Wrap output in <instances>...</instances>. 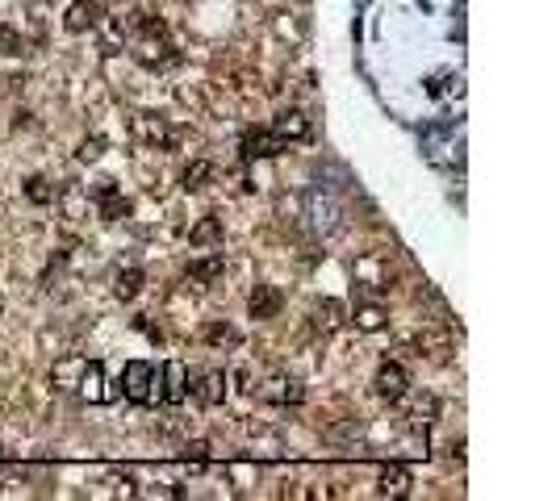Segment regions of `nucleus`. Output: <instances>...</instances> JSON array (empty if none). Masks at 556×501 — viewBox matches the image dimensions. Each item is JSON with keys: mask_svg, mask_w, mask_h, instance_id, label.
Returning <instances> with one entry per match:
<instances>
[{"mask_svg": "<svg viewBox=\"0 0 556 501\" xmlns=\"http://www.w3.org/2000/svg\"><path fill=\"white\" fill-rule=\"evenodd\" d=\"M222 268H226L222 247H214L210 255H201V259H193V264H189V280H193V284H214V280L222 276Z\"/></svg>", "mask_w": 556, "mask_h": 501, "instance_id": "dca6fc26", "label": "nucleus"}, {"mask_svg": "<svg viewBox=\"0 0 556 501\" xmlns=\"http://www.w3.org/2000/svg\"><path fill=\"white\" fill-rule=\"evenodd\" d=\"M0 55H9V59L26 55V42H21V34L9 30V26H0Z\"/></svg>", "mask_w": 556, "mask_h": 501, "instance_id": "a878e982", "label": "nucleus"}, {"mask_svg": "<svg viewBox=\"0 0 556 501\" xmlns=\"http://www.w3.org/2000/svg\"><path fill=\"white\" fill-rule=\"evenodd\" d=\"M80 368H84V360H80V355H72V360H63V364H55L51 380H55L59 389H72V376L80 380Z\"/></svg>", "mask_w": 556, "mask_h": 501, "instance_id": "b1692460", "label": "nucleus"}, {"mask_svg": "<svg viewBox=\"0 0 556 501\" xmlns=\"http://www.w3.org/2000/svg\"><path fill=\"white\" fill-rule=\"evenodd\" d=\"M281 309H285V293L276 289V284H256V293L247 301V314L256 322H268V318L281 314Z\"/></svg>", "mask_w": 556, "mask_h": 501, "instance_id": "1a4fd4ad", "label": "nucleus"}, {"mask_svg": "<svg viewBox=\"0 0 556 501\" xmlns=\"http://www.w3.org/2000/svg\"><path fill=\"white\" fill-rule=\"evenodd\" d=\"M285 151V138H276L272 130H247L243 134V159H272Z\"/></svg>", "mask_w": 556, "mask_h": 501, "instance_id": "ddd939ff", "label": "nucleus"}, {"mask_svg": "<svg viewBox=\"0 0 556 501\" xmlns=\"http://www.w3.org/2000/svg\"><path fill=\"white\" fill-rule=\"evenodd\" d=\"M435 410H439V401L427 393V397L414 401V414H410V418H414V422H431V414H435Z\"/></svg>", "mask_w": 556, "mask_h": 501, "instance_id": "cd10ccee", "label": "nucleus"}, {"mask_svg": "<svg viewBox=\"0 0 556 501\" xmlns=\"http://www.w3.org/2000/svg\"><path fill=\"white\" fill-rule=\"evenodd\" d=\"M205 343H210V347H222V343L235 347L239 343V330L226 326V322H214V326H205Z\"/></svg>", "mask_w": 556, "mask_h": 501, "instance_id": "393cba45", "label": "nucleus"}, {"mask_svg": "<svg viewBox=\"0 0 556 501\" xmlns=\"http://www.w3.org/2000/svg\"><path fill=\"white\" fill-rule=\"evenodd\" d=\"M101 17H105V9L97 5V0H72L67 13H63V30L67 34H88V30L101 26Z\"/></svg>", "mask_w": 556, "mask_h": 501, "instance_id": "0eeeda50", "label": "nucleus"}, {"mask_svg": "<svg viewBox=\"0 0 556 501\" xmlns=\"http://www.w3.org/2000/svg\"><path fill=\"white\" fill-rule=\"evenodd\" d=\"M272 134L285 138V142H306L310 138V117L301 109H281L272 117Z\"/></svg>", "mask_w": 556, "mask_h": 501, "instance_id": "9b49d317", "label": "nucleus"}, {"mask_svg": "<svg viewBox=\"0 0 556 501\" xmlns=\"http://www.w3.org/2000/svg\"><path fill=\"white\" fill-rule=\"evenodd\" d=\"M301 222L314 238H335L343 230V205L327 193V188H306L301 193Z\"/></svg>", "mask_w": 556, "mask_h": 501, "instance_id": "f03ea898", "label": "nucleus"}, {"mask_svg": "<svg viewBox=\"0 0 556 501\" xmlns=\"http://www.w3.org/2000/svg\"><path fill=\"white\" fill-rule=\"evenodd\" d=\"M143 284H147L143 268H118V276H113V297H118V301H134L138 293H143Z\"/></svg>", "mask_w": 556, "mask_h": 501, "instance_id": "f3484780", "label": "nucleus"}, {"mask_svg": "<svg viewBox=\"0 0 556 501\" xmlns=\"http://www.w3.org/2000/svg\"><path fill=\"white\" fill-rule=\"evenodd\" d=\"M339 318H343V305H339V301H322V305L314 309V326H318L322 334H331V330L339 326Z\"/></svg>", "mask_w": 556, "mask_h": 501, "instance_id": "4be33fe9", "label": "nucleus"}, {"mask_svg": "<svg viewBox=\"0 0 556 501\" xmlns=\"http://www.w3.org/2000/svg\"><path fill=\"white\" fill-rule=\"evenodd\" d=\"M184 460H205V443H189V447H184Z\"/></svg>", "mask_w": 556, "mask_h": 501, "instance_id": "7c9ffc66", "label": "nucleus"}, {"mask_svg": "<svg viewBox=\"0 0 556 501\" xmlns=\"http://www.w3.org/2000/svg\"><path fill=\"white\" fill-rule=\"evenodd\" d=\"M189 393L197 397V405L214 410V405L226 401V372L205 368V372H189Z\"/></svg>", "mask_w": 556, "mask_h": 501, "instance_id": "39448f33", "label": "nucleus"}, {"mask_svg": "<svg viewBox=\"0 0 556 501\" xmlns=\"http://www.w3.org/2000/svg\"><path fill=\"white\" fill-rule=\"evenodd\" d=\"M0 460H5V447H0Z\"/></svg>", "mask_w": 556, "mask_h": 501, "instance_id": "473e14b6", "label": "nucleus"}, {"mask_svg": "<svg viewBox=\"0 0 556 501\" xmlns=\"http://www.w3.org/2000/svg\"><path fill=\"white\" fill-rule=\"evenodd\" d=\"M260 397L272 401V405H301L306 389H301L297 376H268L264 385H260Z\"/></svg>", "mask_w": 556, "mask_h": 501, "instance_id": "6e6552de", "label": "nucleus"}, {"mask_svg": "<svg viewBox=\"0 0 556 501\" xmlns=\"http://www.w3.org/2000/svg\"><path fill=\"white\" fill-rule=\"evenodd\" d=\"M452 92V76H431L427 80V97H448Z\"/></svg>", "mask_w": 556, "mask_h": 501, "instance_id": "c756f323", "label": "nucleus"}, {"mask_svg": "<svg viewBox=\"0 0 556 501\" xmlns=\"http://www.w3.org/2000/svg\"><path fill=\"white\" fill-rule=\"evenodd\" d=\"M0 314H5V297H0Z\"/></svg>", "mask_w": 556, "mask_h": 501, "instance_id": "2f4dec72", "label": "nucleus"}, {"mask_svg": "<svg viewBox=\"0 0 556 501\" xmlns=\"http://www.w3.org/2000/svg\"><path fill=\"white\" fill-rule=\"evenodd\" d=\"M373 389H377V397H385V401H402L406 393H410V372L402 368V364H381L377 368V376H373Z\"/></svg>", "mask_w": 556, "mask_h": 501, "instance_id": "423d86ee", "label": "nucleus"}, {"mask_svg": "<svg viewBox=\"0 0 556 501\" xmlns=\"http://www.w3.org/2000/svg\"><path fill=\"white\" fill-rule=\"evenodd\" d=\"M26 197L34 205H51L55 201V188H51V180H46V176H30L26 180Z\"/></svg>", "mask_w": 556, "mask_h": 501, "instance_id": "5701e85b", "label": "nucleus"}, {"mask_svg": "<svg viewBox=\"0 0 556 501\" xmlns=\"http://www.w3.org/2000/svg\"><path fill=\"white\" fill-rule=\"evenodd\" d=\"M189 243L193 247H222V218H201L193 230H189Z\"/></svg>", "mask_w": 556, "mask_h": 501, "instance_id": "a211bd4d", "label": "nucleus"}, {"mask_svg": "<svg viewBox=\"0 0 556 501\" xmlns=\"http://www.w3.org/2000/svg\"><path fill=\"white\" fill-rule=\"evenodd\" d=\"M381 493H385V497H406V493H410V472H406L402 464L381 468Z\"/></svg>", "mask_w": 556, "mask_h": 501, "instance_id": "6ab92c4d", "label": "nucleus"}, {"mask_svg": "<svg viewBox=\"0 0 556 501\" xmlns=\"http://www.w3.org/2000/svg\"><path fill=\"white\" fill-rule=\"evenodd\" d=\"M92 197H97V209H101V218H105V222H122V218H130V201L118 193V184H113V180H101Z\"/></svg>", "mask_w": 556, "mask_h": 501, "instance_id": "f8f14e48", "label": "nucleus"}, {"mask_svg": "<svg viewBox=\"0 0 556 501\" xmlns=\"http://www.w3.org/2000/svg\"><path fill=\"white\" fill-rule=\"evenodd\" d=\"M126 26L138 34V42H134V59L143 63V67H172V63L180 59V55H176V46L168 42L164 21L134 13V21H126Z\"/></svg>", "mask_w": 556, "mask_h": 501, "instance_id": "f257e3e1", "label": "nucleus"}, {"mask_svg": "<svg viewBox=\"0 0 556 501\" xmlns=\"http://www.w3.org/2000/svg\"><path fill=\"white\" fill-rule=\"evenodd\" d=\"M360 431H364V426L352 418V422H343V426H331L327 435H331V439H360Z\"/></svg>", "mask_w": 556, "mask_h": 501, "instance_id": "c85d7f7f", "label": "nucleus"}, {"mask_svg": "<svg viewBox=\"0 0 556 501\" xmlns=\"http://www.w3.org/2000/svg\"><path fill=\"white\" fill-rule=\"evenodd\" d=\"M159 376L168 380V389H159V397L164 401H172V405H180L184 397H189V368H184L180 360H172V364H164L159 368Z\"/></svg>", "mask_w": 556, "mask_h": 501, "instance_id": "2eb2a0df", "label": "nucleus"}, {"mask_svg": "<svg viewBox=\"0 0 556 501\" xmlns=\"http://www.w3.org/2000/svg\"><path fill=\"white\" fill-rule=\"evenodd\" d=\"M122 393H126V401H134V405L159 401V368L147 364V360H130L126 372H122Z\"/></svg>", "mask_w": 556, "mask_h": 501, "instance_id": "7ed1b4c3", "label": "nucleus"}, {"mask_svg": "<svg viewBox=\"0 0 556 501\" xmlns=\"http://www.w3.org/2000/svg\"><path fill=\"white\" fill-rule=\"evenodd\" d=\"M452 134H460L456 122H431V126H423V134H419L423 155H427L431 163H444V151H452V147H448Z\"/></svg>", "mask_w": 556, "mask_h": 501, "instance_id": "9d476101", "label": "nucleus"}, {"mask_svg": "<svg viewBox=\"0 0 556 501\" xmlns=\"http://www.w3.org/2000/svg\"><path fill=\"white\" fill-rule=\"evenodd\" d=\"M76 389H80V397L84 401H92V405H101L109 393H105V368L97 364V360H84V368H80V380H76Z\"/></svg>", "mask_w": 556, "mask_h": 501, "instance_id": "4468645a", "label": "nucleus"}, {"mask_svg": "<svg viewBox=\"0 0 556 501\" xmlns=\"http://www.w3.org/2000/svg\"><path fill=\"white\" fill-rule=\"evenodd\" d=\"M101 155H105V138H101V134H97V138H84V142H80V151H76L80 163H97Z\"/></svg>", "mask_w": 556, "mask_h": 501, "instance_id": "bb28decb", "label": "nucleus"}, {"mask_svg": "<svg viewBox=\"0 0 556 501\" xmlns=\"http://www.w3.org/2000/svg\"><path fill=\"white\" fill-rule=\"evenodd\" d=\"M130 134H134V142H143V147H155V151H168L172 142H176V134H172V126H168L164 113H134V117H130Z\"/></svg>", "mask_w": 556, "mask_h": 501, "instance_id": "20e7f679", "label": "nucleus"}, {"mask_svg": "<svg viewBox=\"0 0 556 501\" xmlns=\"http://www.w3.org/2000/svg\"><path fill=\"white\" fill-rule=\"evenodd\" d=\"M356 330H364V334H377V330H385V309H381L377 301H364V305H356Z\"/></svg>", "mask_w": 556, "mask_h": 501, "instance_id": "412c9836", "label": "nucleus"}, {"mask_svg": "<svg viewBox=\"0 0 556 501\" xmlns=\"http://www.w3.org/2000/svg\"><path fill=\"white\" fill-rule=\"evenodd\" d=\"M214 180V163L210 159H189V167H184V176H180V184L189 188V193H197V188H205Z\"/></svg>", "mask_w": 556, "mask_h": 501, "instance_id": "aec40b11", "label": "nucleus"}]
</instances>
